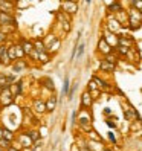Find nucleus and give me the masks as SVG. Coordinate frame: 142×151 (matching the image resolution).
<instances>
[{"instance_id": "nucleus-1", "label": "nucleus", "mask_w": 142, "mask_h": 151, "mask_svg": "<svg viewBox=\"0 0 142 151\" xmlns=\"http://www.w3.org/2000/svg\"><path fill=\"white\" fill-rule=\"evenodd\" d=\"M0 99H2V104H3V105L11 104V101H12V95L9 93V88H5V90H2Z\"/></svg>"}, {"instance_id": "nucleus-2", "label": "nucleus", "mask_w": 142, "mask_h": 151, "mask_svg": "<svg viewBox=\"0 0 142 151\" xmlns=\"http://www.w3.org/2000/svg\"><path fill=\"white\" fill-rule=\"evenodd\" d=\"M0 24H15V20L9 14L0 12Z\"/></svg>"}, {"instance_id": "nucleus-3", "label": "nucleus", "mask_w": 142, "mask_h": 151, "mask_svg": "<svg viewBox=\"0 0 142 151\" xmlns=\"http://www.w3.org/2000/svg\"><path fill=\"white\" fill-rule=\"evenodd\" d=\"M0 60H2L3 64H8V52H6V47L5 46H0Z\"/></svg>"}, {"instance_id": "nucleus-4", "label": "nucleus", "mask_w": 142, "mask_h": 151, "mask_svg": "<svg viewBox=\"0 0 142 151\" xmlns=\"http://www.w3.org/2000/svg\"><path fill=\"white\" fill-rule=\"evenodd\" d=\"M55 104H57V99H55V96H50L49 98V101L46 102V105H44V107L48 109V111H52L55 109Z\"/></svg>"}, {"instance_id": "nucleus-5", "label": "nucleus", "mask_w": 142, "mask_h": 151, "mask_svg": "<svg viewBox=\"0 0 142 151\" xmlns=\"http://www.w3.org/2000/svg\"><path fill=\"white\" fill-rule=\"evenodd\" d=\"M63 8H64V11H67V12H75V11H76V3L64 2V3H63Z\"/></svg>"}, {"instance_id": "nucleus-6", "label": "nucleus", "mask_w": 142, "mask_h": 151, "mask_svg": "<svg viewBox=\"0 0 142 151\" xmlns=\"http://www.w3.org/2000/svg\"><path fill=\"white\" fill-rule=\"evenodd\" d=\"M101 69L102 70H110V72H112V70L115 69V64L113 63H107V61H102V63H101Z\"/></svg>"}, {"instance_id": "nucleus-7", "label": "nucleus", "mask_w": 142, "mask_h": 151, "mask_svg": "<svg viewBox=\"0 0 142 151\" xmlns=\"http://www.w3.org/2000/svg\"><path fill=\"white\" fill-rule=\"evenodd\" d=\"M90 104H92V101H90V96H89V93H84V95H83V105L89 107Z\"/></svg>"}, {"instance_id": "nucleus-8", "label": "nucleus", "mask_w": 142, "mask_h": 151, "mask_svg": "<svg viewBox=\"0 0 142 151\" xmlns=\"http://www.w3.org/2000/svg\"><path fill=\"white\" fill-rule=\"evenodd\" d=\"M2 131H3V139L5 140H11L12 139V133L9 130H2Z\"/></svg>"}, {"instance_id": "nucleus-9", "label": "nucleus", "mask_w": 142, "mask_h": 151, "mask_svg": "<svg viewBox=\"0 0 142 151\" xmlns=\"http://www.w3.org/2000/svg\"><path fill=\"white\" fill-rule=\"evenodd\" d=\"M99 49L104 50V52H110V49H107V46H105V41L104 40H101V43H99Z\"/></svg>"}, {"instance_id": "nucleus-10", "label": "nucleus", "mask_w": 142, "mask_h": 151, "mask_svg": "<svg viewBox=\"0 0 142 151\" xmlns=\"http://www.w3.org/2000/svg\"><path fill=\"white\" fill-rule=\"evenodd\" d=\"M31 49H32V46H31V44H29V43H25V52H26V54H29V52H31Z\"/></svg>"}, {"instance_id": "nucleus-11", "label": "nucleus", "mask_w": 142, "mask_h": 151, "mask_svg": "<svg viewBox=\"0 0 142 151\" xmlns=\"http://www.w3.org/2000/svg\"><path fill=\"white\" fill-rule=\"evenodd\" d=\"M35 105H37V110H38V111H43V110H44V109H43L44 105H43L40 101H37V102H35Z\"/></svg>"}, {"instance_id": "nucleus-12", "label": "nucleus", "mask_w": 142, "mask_h": 151, "mask_svg": "<svg viewBox=\"0 0 142 151\" xmlns=\"http://www.w3.org/2000/svg\"><path fill=\"white\" fill-rule=\"evenodd\" d=\"M67 88H69V79L66 78V79H64V86H63V90H64V93L67 92Z\"/></svg>"}, {"instance_id": "nucleus-13", "label": "nucleus", "mask_w": 142, "mask_h": 151, "mask_svg": "<svg viewBox=\"0 0 142 151\" xmlns=\"http://www.w3.org/2000/svg\"><path fill=\"white\" fill-rule=\"evenodd\" d=\"M0 147H2V148H6V147H8V140L0 139Z\"/></svg>"}, {"instance_id": "nucleus-14", "label": "nucleus", "mask_w": 142, "mask_h": 151, "mask_svg": "<svg viewBox=\"0 0 142 151\" xmlns=\"http://www.w3.org/2000/svg\"><path fill=\"white\" fill-rule=\"evenodd\" d=\"M29 137L31 139H38V134H37V133L34 134V131H29Z\"/></svg>"}, {"instance_id": "nucleus-15", "label": "nucleus", "mask_w": 142, "mask_h": 151, "mask_svg": "<svg viewBox=\"0 0 142 151\" xmlns=\"http://www.w3.org/2000/svg\"><path fill=\"white\" fill-rule=\"evenodd\" d=\"M133 5L138 6V8H142V2H133Z\"/></svg>"}, {"instance_id": "nucleus-16", "label": "nucleus", "mask_w": 142, "mask_h": 151, "mask_svg": "<svg viewBox=\"0 0 142 151\" xmlns=\"http://www.w3.org/2000/svg\"><path fill=\"white\" fill-rule=\"evenodd\" d=\"M83 47H84V44H81V46H79V49H78V54H79V55L83 54Z\"/></svg>"}, {"instance_id": "nucleus-17", "label": "nucleus", "mask_w": 142, "mask_h": 151, "mask_svg": "<svg viewBox=\"0 0 142 151\" xmlns=\"http://www.w3.org/2000/svg\"><path fill=\"white\" fill-rule=\"evenodd\" d=\"M6 37H5V34H2V32H0V41H3Z\"/></svg>"}, {"instance_id": "nucleus-18", "label": "nucleus", "mask_w": 142, "mask_h": 151, "mask_svg": "<svg viewBox=\"0 0 142 151\" xmlns=\"http://www.w3.org/2000/svg\"><path fill=\"white\" fill-rule=\"evenodd\" d=\"M6 151H17L15 148H9V150H6Z\"/></svg>"}]
</instances>
